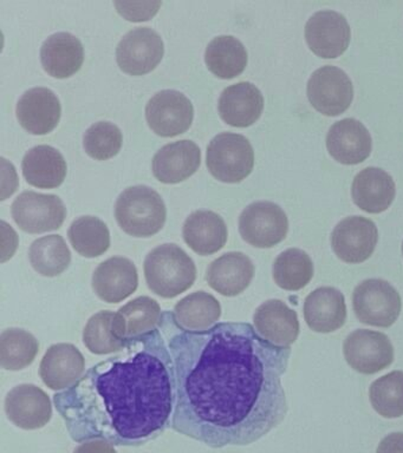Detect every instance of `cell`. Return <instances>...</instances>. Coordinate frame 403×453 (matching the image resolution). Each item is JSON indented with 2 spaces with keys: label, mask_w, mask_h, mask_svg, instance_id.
I'll list each match as a JSON object with an SVG mask.
<instances>
[{
  "label": "cell",
  "mask_w": 403,
  "mask_h": 453,
  "mask_svg": "<svg viewBox=\"0 0 403 453\" xmlns=\"http://www.w3.org/2000/svg\"><path fill=\"white\" fill-rule=\"evenodd\" d=\"M161 327L174 363L173 430L221 449L253 444L284 420L290 347L272 345L247 322L187 332L165 311Z\"/></svg>",
  "instance_id": "1"
},
{
  "label": "cell",
  "mask_w": 403,
  "mask_h": 453,
  "mask_svg": "<svg viewBox=\"0 0 403 453\" xmlns=\"http://www.w3.org/2000/svg\"><path fill=\"white\" fill-rule=\"evenodd\" d=\"M54 403L74 441L140 446L157 439L175 405L174 363L161 325L94 365Z\"/></svg>",
  "instance_id": "2"
},
{
  "label": "cell",
  "mask_w": 403,
  "mask_h": 453,
  "mask_svg": "<svg viewBox=\"0 0 403 453\" xmlns=\"http://www.w3.org/2000/svg\"><path fill=\"white\" fill-rule=\"evenodd\" d=\"M148 288L164 299H173L194 285L193 258L175 243L161 244L148 253L143 264Z\"/></svg>",
  "instance_id": "3"
},
{
  "label": "cell",
  "mask_w": 403,
  "mask_h": 453,
  "mask_svg": "<svg viewBox=\"0 0 403 453\" xmlns=\"http://www.w3.org/2000/svg\"><path fill=\"white\" fill-rule=\"evenodd\" d=\"M115 218L128 235L151 237L165 226L167 209L158 191L147 186L130 187L116 201Z\"/></svg>",
  "instance_id": "4"
},
{
  "label": "cell",
  "mask_w": 403,
  "mask_h": 453,
  "mask_svg": "<svg viewBox=\"0 0 403 453\" xmlns=\"http://www.w3.org/2000/svg\"><path fill=\"white\" fill-rule=\"evenodd\" d=\"M206 165L212 175L221 182H242L253 169L252 145L243 134H219L208 144Z\"/></svg>",
  "instance_id": "5"
},
{
  "label": "cell",
  "mask_w": 403,
  "mask_h": 453,
  "mask_svg": "<svg viewBox=\"0 0 403 453\" xmlns=\"http://www.w3.org/2000/svg\"><path fill=\"white\" fill-rule=\"evenodd\" d=\"M353 308L362 324L388 328L401 313V296L385 280L368 279L353 290Z\"/></svg>",
  "instance_id": "6"
},
{
  "label": "cell",
  "mask_w": 403,
  "mask_h": 453,
  "mask_svg": "<svg viewBox=\"0 0 403 453\" xmlns=\"http://www.w3.org/2000/svg\"><path fill=\"white\" fill-rule=\"evenodd\" d=\"M288 232V216L274 202H254L244 209L239 218L240 235L256 248L277 246Z\"/></svg>",
  "instance_id": "7"
},
{
  "label": "cell",
  "mask_w": 403,
  "mask_h": 453,
  "mask_svg": "<svg viewBox=\"0 0 403 453\" xmlns=\"http://www.w3.org/2000/svg\"><path fill=\"white\" fill-rule=\"evenodd\" d=\"M12 214L23 232L42 234L61 228L66 218V208L56 195L29 190L13 201Z\"/></svg>",
  "instance_id": "8"
},
{
  "label": "cell",
  "mask_w": 403,
  "mask_h": 453,
  "mask_svg": "<svg viewBox=\"0 0 403 453\" xmlns=\"http://www.w3.org/2000/svg\"><path fill=\"white\" fill-rule=\"evenodd\" d=\"M345 361L362 374H375L385 370L394 361V347L384 333L357 329L343 343Z\"/></svg>",
  "instance_id": "9"
},
{
  "label": "cell",
  "mask_w": 403,
  "mask_h": 453,
  "mask_svg": "<svg viewBox=\"0 0 403 453\" xmlns=\"http://www.w3.org/2000/svg\"><path fill=\"white\" fill-rule=\"evenodd\" d=\"M307 98L314 108L325 116H338L352 104L353 81L337 66H322L307 81Z\"/></svg>",
  "instance_id": "10"
},
{
  "label": "cell",
  "mask_w": 403,
  "mask_h": 453,
  "mask_svg": "<svg viewBox=\"0 0 403 453\" xmlns=\"http://www.w3.org/2000/svg\"><path fill=\"white\" fill-rule=\"evenodd\" d=\"M164 52V41L157 31L151 27H136L120 41L116 60L123 73L143 76L160 64Z\"/></svg>",
  "instance_id": "11"
},
{
  "label": "cell",
  "mask_w": 403,
  "mask_h": 453,
  "mask_svg": "<svg viewBox=\"0 0 403 453\" xmlns=\"http://www.w3.org/2000/svg\"><path fill=\"white\" fill-rule=\"evenodd\" d=\"M192 102L182 92L162 90L150 99L146 106L148 126L162 137H175L192 126Z\"/></svg>",
  "instance_id": "12"
},
{
  "label": "cell",
  "mask_w": 403,
  "mask_h": 453,
  "mask_svg": "<svg viewBox=\"0 0 403 453\" xmlns=\"http://www.w3.org/2000/svg\"><path fill=\"white\" fill-rule=\"evenodd\" d=\"M378 241L376 225L363 216H349L331 234L332 250L346 264H362L373 255Z\"/></svg>",
  "instance_id": "13"
},
{
  "label": "cell",
  "mask_w": 403,
  "mask_h": 453,
  "mask_svg": "<svg viewBox=\"0 0 403 453\" xmlns=\"http://www.w3.org/2000/svg\"><path fill=\"white\" fill-rule=\"evenodd\" d=\"M350 38L348 21L336 11H318L306 25L307 45L322 58H337L348 49Z\"/></svg>",
  "instance_id": "14"
},
{
  "label": "cell",
  "mask_w": 403,
  "mask_h": 453,
  "mask_svg": "<svg viewBox=\"0 0 403 453\" xmlns=\"http://www.w3.org/2000/svg\"><path fill=\"white\" fill-rule=\"evenodd\" d=\"M9 420L23 430H38L51 420L52 403L43 389L33 384L13 388L5 398Z\"/></svg>",
  "instance_id": "15"
},
{
  "label": "cell",
  "mask_w": 403,
  "mask_h": 453,
  "mask_svg": "<svg viewBox=\"0 0 403 453\" xmlns=\"http://www.w3.org/2000/svg\"><path fill=\"white\" fill-rule=\"evenodd\" d=\"M86 372V359L73 343L49 347L40 365V375L52 391H62L75 385Z\"/></svg>",
  "instance_id": "16"
},
{
  "label": "cell",
  "mask_w": 403,
  "mask_h": 453,
  "mask_svg": "<svg viewBox=\"0 0 403 453\" xmlns=\"http://www.w3.org/2000/svg\"><path fill=\"white\" fill-rule=\"evenodd\" d=\"M91 285L95 294L105 303H121L136 293L139 286L136 265L127 257L108 258L95 269Z\"/></svg>",
  "instance_id": "17"
},
{
  "label": "cell",
  "mask_w": 403,
  "mask_h": 453,
  "mask_svg": "<svg viewBox=\"0 0 403 453\" xmlns=\"http://www.w3.org/2000/svg\"><path fill=\"white\" fill-rule=\"evenodd\" d=\"M20 126L33 134H47L58 126L61 103L48 88H34L19 98L16 108Z\"/></svg>",
  "instance_id": "18"
},
{
  "label": "cell",
  "mask_w": 403,
  "mask_h": 453,
  "mask_svg": "<svg viewBox=\"0 0 403 453\" xmlns=\"http://www.w3.org/2000/svg\"><path fill=\"white\" fill-rule=\"evenodd\" d=\"M253 324L261 338L275 346L288 349L299 335L298 315L282 300L261 303L254 311Z\"/></svg>",
  "instance_id": "19"
},
{
  "label": "cell",
  "mask_w": 403,
  "mask_h": 453,
  "mask_svg": "<svg viewBox=\"0 0 403 453\" xmlns=\"http://www.w3.org/2000/svg\"><path fill=\"white\" fill-rule=\"evenodd\" d=\"M254 265L251 258L240 251L221 255L208 265V286L221 296L233 297L245 292L252 282Z\"/></svg>",
  "instance_id": "20"
},
{
  "label": "cell",
  "mask_w": 403,
  "mask_h": 453,
  "mask_svg": "<svg viewBox=\"0 0 403 453\" xmlns=\"http://www.w3.org/2000/svg\"><path fill=\"white\" fill-rule=\"evenodd\" d=\"M263 109V95L250 81H240L226 88L218 103L222 120L236 127L252 126L260 119Z\"/></svg>",
  "instance_id": "21"
},
{
  "label": "cell",
  "mask_w": 403,
  "mask_h": 453,
  "mask_svg": "<svg viewBox=\"0 0 403 453\" xmlns=\"http://www.w3.org/2000/svg\"><path fill=\"white\" fill-rule=\"evenodd\" d=\"M160 304L150 296H139L120 308L112 320V332L123 342L155 331L161 325Z\"/></svg>",
  "instance_id": "22"
},
{
  "label": "cell",
  "mask_w": 403,
  "mask_h": 453,
  "mask_svg": "<svg viewBox=\"0 0 403 453\" xmlns=\"http://www.w3.org/2000/svg\"><path fill=\"white\" fill-rule=\"evenodd\" d=\"M327 148L332 157L343 165H359L369 157L371 136L360 120H338L329 130Z\"/></svg>",
  "instance_id": "23"
},
{
  "label": "cell",
  "mask_w": 403,
  "mask_h": 453,
  "mask_svg": "<svg viewBox=\"0 0 403 453\" xmlns=\"http://www.w3.org/2000/svg\"><path fill=\"white\" fill-rule=\"evenodd\" d=\"M303 313L307 326L314 332L337 331L346 321L345 296L334 287H320L306 296Z\"/></svg>",
  "instance_id": "24"
},
{
  "label": "cell",
  "mask_w": 403,
  "mask_h": 453,
  "mask_svg": "<svg viewBox=\"0 0 403 453\" xmlns=\"http://www.w3.org/2000/svg\"><path fill=\"white\" fill-rule=\"evenodd\" d=\"M200 163V148L192 141H178L165 145L155 154L153 173L162 183H179L196 173Z\"/></svg>",
  "instance_id": "25"
},
{
  "label": "cell",
  "mask_w": 403,
  "mask_h": 453,
  "mask_svg": "<svg viewBox=\"0 0 403 453\" xmlns=\"http://www.w3.org/2000/svg\"><path fill=\"white\" fill-rule=\"evenodd\" d=\"M183 240L197 254L218 253L228 242V226L217 212L197 211L186 219L182 228Z\"/></svg>",
  "instance_id": "26"
},
{
  "label": "cell",
  "mask_w": 403,
  "mask_h": 453,
  "mask_svg": "<svg viewBox=\"0 0 403 453\" xmlns=\"http://www.w3.org/2000/svg\"><path fill=\"white\" fill-rule=\"evenodd\" d=\"M352 195L357 207L369 214H380L394 201L395 182L384 170L369 166L353 179Z\"/></svg>",
  "instance_id": "27"
},
{
  "label": "cell",
  "mask_w": 403,
  "mask_h": 453,
  "mask_svg": "<svg viewBox=\"0 0 403 453\" xmlns=\"http://www.w3.org/2000/svg\"><path fill=\"white\" fill-rule=\"evenodd\" d=\"M41 62L45 73L52 77H72L84 62L82 42L68 32L51 35L42 45Z\"/></svg>",
  "instance_id": "28"
},
{
  "label": "cell",
  "mask_w": 403,
  "mask_h": 453,
  "mask_svg": "<svg viewBox=\"0 0 403 453\" xmlns=\"http://www.w3.org/2000/svg\"><path fill=\"white\" fill-rule=\"evenodd\" d=\"M22 170L31 186L54 189L65 182L68 166L58 149L50 145H38L24 156Z\"/></svg>",
  "instance_id": "29"
},
{
  "label": "cell",
  "mask_w": 403,
  "mask_h": 453,
  "mask_svg": "<svg viewBox=\"0 0 403 453\" xmlns=\"http://www.w3.org/2000/svg\"><path fill=\"white\" fill-rule=\"evenodd\" d=\"M221 317V303L204 290L183 297L173 311L176 326L187 332L207 331L217 325Z\"/></svg>",
  "instance_id": "30"
},
{
  "label": "cell",
  "mask_w": 403,
  "mask_h": 453,
  "mask_svg": "<svg viewBox=\"0 0 403 453\" xmlns=\"http://www.w3.org/2000/svg\"><path fill=\"white\" fill-rule=\"evenodd\" d=\"M247 59L245 46L233 35H218L205 51L208 70L221 80L239 76L245 70Z\"/></svg>",
  "instance_id": "31"
},
{
  "label": "cell",
  "mask_w": 403,
  "mask_h": 453,
  "mask_svg": "<svg viewBox=\"0 0 403 453\" xmlns=\"http://www.w3.org/2000/svg\"><path fill=\"white\" fill-rule=\"evenodd\" d=\"M40 352L36 336L22 328H8L0 334V365L6 371L30 366Z\"/></svg>",
  "instance_id": "32"
},
{
  "label": "cell",
  "mask_w": 403,
  "mask_h": 453,
  "mask_svg": "<svg viewBox=\"0 0 403 453\" xmlns=\"http://www.w3.org/2000/svg\"><path fill=\"white\" fill-rule=\"evenodd\" d=\"M69 241L74 250L84 257H101L111 247V232L102 219L82 216L70 226Z\"/></svg>",
  "instance_id": "33"
},
{
  "label": "cell",
  "mask_w": 403,
  "mask_h": 453,
  "mask_svg": "<svg viewBox=\"0 0 403 453\" xmlns=\"http://www.w3.org/2000/svg\"><path fill=\"white\" fill-rule=\"evenodd\" d=\"M31 265L42 276L55 278L68 269L72 253L61 235L41 237L31 244L29 250Z\"/></svg>",
  "instance_id": "34"
},
{
  "label": "cell",
  "mask_w": 403,
  "mask_h": 453,
  "mask_svg": "<svg viewBox=\"0 0 403 453\" xmlns=\"http://www.w3.org/2000/svg\"><path fill=\"white\" fill-rule=\"evenodd\" d=\"M313 260L306 251L290 248L275 258L272 274L282 289L297 292L307 286L314 278Z\"/></svg>",
  "instance_id": "35"
},
{
  "label": "cell",
  "mask_w": 403,
  "mask_h": 453,
  "mask_svg": "<svg viewBox=\"0 0 403 453\" xmlns=\"http://www.w3.org/2000/svg\"><path fill=\"white\" fill-rule=\"evenodd\" d=\"M371 406L380 416L399 418L403 416V372L392 371L378 378L369 388Z\"/></svg>",
  "instance_id": "36"
},
{
  "label": "cell",
  "mask_w": 403,
  "mask_h": 453,
  "mask_svg": "<svg viewBox=\"0 0 403 453\" xmlns=\"http://www.w3.org/2000/svg\"><path fill=\"white\" fill-rule=\"evenodd\" d=\"M114 311H101L88 320L83 331L84 346L97 356L120 352L127 342H121L112 332Z\"/></svg>",
  "instance_id": "37"
},
{
  "label": "cell",
  "mask_w": 403,
  "mask_h": 453,
  "mask_svg": "<svg viewBox=\"0 0 403 453\" xmlns=\"http://www.w3.org/2000/svg\"><path fill=\"white\" fill-rule=\"evenodd\" d=\"M122 133L111 122H97L86 131L83 145L90 157L105 161L119 154L122 147Z\"/></svg>",
  "instance_id": "38"
},
{
  "label": "cell",
  "mask_w": 403,
  "mask_h": 453,
  "mask_svg": "<svg viewBox=\"0 0 403 453\" xmlns=\"http://www.w3.org/2000/svg\"><path fill=\"white\" fill-rule=\"evenodd\" d=\"M118 12L130 21H143L155 16L160 9L161 2H115Z\"/></svg>",
  "instance_id": "39"
},
{
  "label": "cell",
  "mask_w": 403,
  "mask_h": 453,
  "mask_svg": "<svg viewBox=\"0 0 403 453\" xmlns=\"http://www.w3.org/2000/svg\"><path fill=\"white\" fill-rule=\"evenodd\" d=\"M74 453H116L114 445L104 439H94L77 446Z\"/></svg>",
  "instance_id": "40"
},
{
  "label": "cell",
  "mask_w": 403,
  "mask_h": 453,
  "mask_svg": "<svg viewBox=\"0 0 403 453\" xmlns=\"http://www.w3.org/2000/svg\"><path fill=\"white\" fill-rule=\"evenodd\" d=\"M376 453H403V432H395L382 439Z\"/></svg>",
  "instance_id": "41"
},
{
  "label": "cell",
  "mask_w": 403,
  "mask_h": 453,
  "mask_svg": "<svg viewBox=\"0 0 403 453\" xmlns=\"http://www.w3.org/2000/svg\"><path fill=\"white\" fill-rule=\"evenodd\" d=\"M402 254H403V243H402Z\"/></svg>",
  "instance_id": "42"
}]
</instances>
